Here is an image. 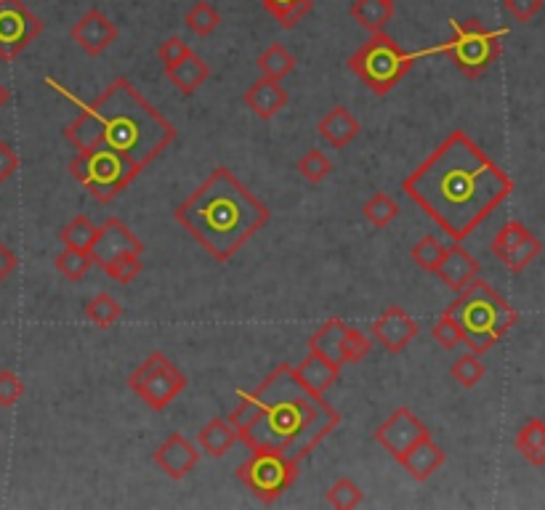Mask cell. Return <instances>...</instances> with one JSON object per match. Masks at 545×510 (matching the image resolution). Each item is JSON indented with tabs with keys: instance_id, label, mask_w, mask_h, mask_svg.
I'll list each match as a JSON object with an SVG mask.
<instances>
[{
	"instance_id": "6da1fadb",
	"label": "cell",
	"mask_w": 545,
	"mask_h": 510,
	"mask_svg": "<svg viewBox=\"0 0 545 510\" xmlns=\"http://www.w3.org/2000/svg\"><path fill=\"white\" fill-rule=\"evenodd\" d=\"M402 192L452 242H463L511 197L514 181L468 133L452 131L402 181Z\"/></svg>"
},
{
	"instance_id": "7a4b0ae2",
	"label": "cell",
	"mask_w": 545,
	"mask_h": 510,
	"mask_svg": "<svg viewBox=\"0 0 545 510\" xmlns=\"http://www.w3.org/2000/svg\"><path fill=\"white\" fill-rule=\"evenodd\" d=\"M229 423L250 452L264 449L301 463L341 425V412L312 394L290 364H277L256 391L237 394Z\"/></svg>"
},
{
	"instance_id": "3957f363",
	"label": "cell",
	"mask_w": 545,
	"mask_h": 510,
	"mask_svg": "<svg viewBox=\"0 0 545 510\" xmlns=\"http://www.w3.org/2000/svg\"><path fill=\"white\" fill-rule=\"evenodd\" d=\"M64 139L78 152L107 149L147 168L176 139V125L165 120L131 80L117 78L94 101L80 104L78 117L64 128Z\"/></svg>"
},
{
	"instance_id": "277c9868",
	"label": "cell",
	"mask_w": 545,
	"mask_h": 510,
	"mask_svg": "<svg viewBox=\"0 0 545 510\" xmlns=\"http://www.w3.org/2000/svg\"><path fill=\"white\" fill-rule=\"evenodd\" d=\"M173 218L211 258L226 263L253 234L264 229L269 208L232 170L216 168L181 202Z\"/></svg>"
},
{
	"instance_id": "5b68a950",
	"label": "cell",
	"mask_w": 545,
	"mask_h": 510,
	"mask_svg": "<svg viewBox=\"0 0 545 510\" xmlns=\"http://www.w3.org/2000/svg\"><path fill=\"white\" fill-rule=\"evenodd\" d=\"M447 314L458 322L463 343L476 356L487 354L519 319L514 306L479 277L460 290L458 298L447 306Z\"/></svg>"
},
{
	"instance_id": "8992f818",
	"label": "cell",
	"mask_w": 545,
	"mask_h": 510,
	"mask_svg": "<svg viewBox=\"0 0 545 510\" xmlns=\"http://www.w3.org/2000/svg\"><path fill=\"white\" fill-rule=\"evenodd\" d=\"M423 59V51H405L397 40L389 38L386 32H375L373 38L349 56V70L357 75L362 83L375 93L386 96L399 85V80L407 78L413 64Z\"/></svg>"
},
{
	"instance_id": "52a82bcc",
	"label": "cell",
	"mask_w": 545,
	"mask_h": 510,
	"mask_svg": "<svg viewBox=\"0 0 545 510\" xmlns=\"http://www.w3.org/2000/svg\"><path fill=\"white\" fill-rule=\"evenodd\" d=\"M450 27L452 38L444 46L423 51V56L442 54L455 64V70L463 78H482L484 72L500 59L503 38L508 35V30H490L479 19H466V22L450 19Z\"/></svg>"
},
{
	"instance_id": "ba28073f",
	"label": "cell",
	"mask_w": 545,
	"mask_h": 510,
	"mask_svg": "<svg viewBox=\"0 0 545 510\" xmlns=\"http://www.w3.org/2000/svg\"><path fill=\"white\" fill-rule=\"evenodd\" d=\"M70 173L96 202L109 205L117 194H123L131 186L141 170L123 155L107 149H86L72 157Z\"/></svg>"
},
{
	"instance_id": "9c48e42d",
	"label": "cell",
	"mask_w": 545,
	"mask_h": 510,
	"mask_svg": "<svg viewBox=\"0 0 545 510\" xmlns=\"http://www.w3.org/2000/svg\"><path fill=\"white\" fill-rule=\"evenodd\" d=\"M234 473L258 503L272 505L298 481V463L277 452L258 449V452H250Z\"/></svg>"
},
{
	"instance_id": "30bf717a",
	"label": "cell",
	"mask_w": 545,
	"mask_h": 510,
	"mask_svg": "<svg viewBox=\"0 0 545 510\" xmlns=\"http://www.w3.org/2000/svg\"><path fill=\"white\" fill-rule=\"evenodd\" d=\"M189 386L187 372L179 364L171 362L163 351H152L144 362L131 372L128 388L147 404L152 412L165 410L168 404L176 402L179 394Z\"/></svg>"
},
{
	"instance_id": "8fae6325",
	"label": "cell",
	"mask_w": 545,
	"mask_h": 510,
	"mask_svg": "<svg viewBox=\"0 0 545 510\" xmlns=\"http://www.w3.org/2000/svg\"><path fill=\"white\" fill-rule=\"evenodd\" d=\"M46 24L22 0H0V59L14 62L38 40Z\"/></svg>"
},
{
	"instance_id": "7c38bea8",
	"label": "cell",
	"mask_w": 545,
	"mask_h": 510,
	"mask_svg": "<svg viewBox=\"0 0 545 510\" xmlns=\"http://www.w3.org/2000/svg\"><path fill=\"white\" fill-rule=\"evenodd\" d=\"M490 250L508 271L519 274V271L527 269V266L543 253V242H540L522 221L511 218V221H506V224L500 226V232L495 234Z\"/></svg>"
},
{
	"instance_id": "4fadbf2b",
	"label": "cell",
	"mask_w": 545,
	"mask_h": 510,
	"mask_svg": "<svg viewBox=\"0 0 545 510\" xmlns=\"http://www.w3.org/2000/svg\"><path fill=\"white\" fill-rule=\"evenodd\" d=\"M429 433L431 431L426 428V423L421 418H415V412L410 407H399L375 428V441L397 460L402 452L413 447L415 441L429 436Z\"/></svg>"
},
{
	"instance_id": "5bb4252c",
	"label": "cell",
	"mask_w": 545,
	"mask_h": 510,
	"mask_svg": "<svg viewBox=\"0 0 545 510\" xmlns=\"http://www.w3.org/2000/svg\"><path fill=\"white\" fill-rule=\"evenodd\" d=\"M152 460L160 471L173 481L187 479L200 463V447H195L184 433L173 431L160 447L152 452Z\"/></svg>"
},
{
	"instance_id": "9a60e30c",
	"label": "cell",
	"mask_w": 545,
	"mask_h": 510,
	"mask_svg": "<svg viewBox=\"0 0 545 510\" xmlns=\"http://www.w3.org/2000/svg\"><path fill=\"white\" fill-rule=\"evenodd\" d=\"M370 335L378 340L389 354H402L418 335V322H415L405 309L399 306H389L381 317L370 325Z\"/></svg>"
},
{
	"instance_id": "2e32d148",
	"label": "cell",
	"mask_w": 545,
	"mask_h": 510,
	"mask_svg": "<svg viewBox=\"0 0 545 510\" xmlns=\"http://www.w3.org/2000/svg\"><path fill=\"white\" fill-rule=\"evenodd\" d=\"M70 38L75 40V46H80V51H86L88 56H102L117 40V27L112 24V19H109L107 14L99 11V8H88L86 14L72 24Z\"/></svg>"
},
{
	"instance_id": "e0dca14e",
	"label": "cell",
	"mask_w": 545,
	"mask_h": 510,
	"mask_svg": "<svg viewBox=\"0 0 545 510\" xmlns=\"http://www.w3.org/2000/svg\"><path fill=\"white\" fill-rule=\"evenodd\" d=\"M123 253H144V245L136 234L123 224V221H117V218H107L104 226H99V237H96L94 248H91V255H94L96 266H102V263L112 261L115 255Z\"/></svg>"
},
{
	"instance_id": "ac0fdd59",
	"label": "cell",
	"mask_w": 545,
	"mask_h": 510,
	"mask_svg": "<svg viewBox=\"0 0 545 510\" xmlns=\"http://www.w3.org/2000/svg\"><path fill=\"white\" fill-rule=\"evenodd\" d=\"M434 274L442 279L450 290L460 293L463 287H468L476 277H479V261H476L474 255L468 253L460 242H452L450 248L444 250L442 263H439V269H436Z\"/></svg>"
},
{
	"instance_id": "d6986e66",
	"label": "cell",
	"mask_w": 545,
	"mask_h": 510,
	"mask_svg": "<svg viewBox=\"0 0 545 510\" xmlns=\"http://www.w3.org/2000/svg\"><path fill=\"white\" fill-rule=\"evenodd\" d=\"M444 460H447V455H444V449L436 444L431 433L415 441L413 447L397 457V463L402 465L415 481H429L431 476L442 468Z\"/></svg>"
},
{
	"instance_id": "ffe728a7",
	"label": "cell",
	"mask_w": 545,
	"mask_h": 510,
	"mask_svg": "<svg viewBox=\"0 0 545 510\" xmlns=\"http://www.w3.org/2000/svg\"><path fill=\"white\" fill-rule=\"evenodd\" d=\"M242 101H245V107H248L256 117H261V120H272V117H277L282 109L288 107V91L282 88L280 80L261 78L245 91Z\"/></svg>"
},
{
	"instance_id": "44dd1931",
	"label": "cell",
	"mask_w": 545,
	"mask_h": 510,
	"mask_svg": "<svg viewBox=\"0 0 545 510\" xmlns=\"http://www.w3.org/2000/svg\"><path fill=\"white\" fill-rule=\"evenodd\" d=\"M293 372H296V378L301 380L312 394L325 396L327 391L338 383V378H341V364L330 362L327 356L317 354V351H309V356H306L301 364H296Z\"/></svg>"
},
{
	"instance_id": "7402d4cb",
	"label": "cell",
	"mask_w": 545,
	"mask_h": 510,
	"mask_svg": "<svg viewBox=\"0 0 545 510\" xmlns=\"http://www.w3.org/2000/svg\"><path fill=\"white\" fill-rule=\"evenodd\" d=\"M317 131H320L322 139H325L333 149H346L351 141L357 139L359 131H362V125H359L357 117L351 115L343 104H335V107L322 117L320 125H317Z\"/></svg>"
},
{
	"instance_id": "603a6c76",
	"label": "cell",
	"mask_w": 545,
	"mask_h": 510,
	"mask_svg": "<svg viewBox=\"0 0 545 510\" xmlns=\"http://www.w3.org/2000/svg\"><path fill=\"white\" fill-rule=\"evenodd\" d=\"M240 441L229 418H213L197 431V447L208 457H224Z\"/></svg>"
},
{
	"instance_id": "cb8c5ba5",
	"label": "cell",
	"mask_w": 545,
	"mask_h": 510,
	"mask_svg": "<svg viewBox=\"0 0 545 510\" xmlns=\"http://www.w3.org/2000/svg\"><path fill=\"white\" fill-rule=\"evenodd\" d=\"M165 75L171 78V83L176 85L184 96H192L205 80L211 78V67H208L205 59H200V56L192 51V54L184 56L179 64H173L171 70H165Z\"/></svg>"
},
{
	"instance_id": "d4e9b609",
	"label": "cell",
	"mask_w": 545,
	"mask_h": 510,
	"mask_svg": "<svg viewBox=\"0 0 545 510\" xmlns=\"http://www.w3.org/2000/svg\"><path fill=\"white\" fill-rule=\"evenodd\" d=\"M349 16L362 24L370 35L386 30V24L394 19V3L389 0H354L349 6Z\"/></svg>"
},
{
	"instance_id": "484cf974",
	"label": "cell",
	"mask_w": 545,
	"mask_h": 510,
	"mask_svg": "<svg viewBox=\"0 0 545 510\" xmlns=\"http://www.w3.org/2000/svg\"><path fill=\"white\" fill-rule=\"evenodd\" d=\"M516 449L519 455L532 465H545V420L532 418L516 433Z\"/></svg>"
},
{
	"instance_id": "4316f807",
	"label": "cell",
	"mask_w": 545,
	"mask_h": 510,
	"mask_svg": "<svg viewBox=\"0 0 545 510\" xmlns=\"http://www.w3.org/2000/svg\"><path fill=\"white\" fill-rule=\"evenodd\" d=\"M343 330H346V322H343V319L338 317L327 319L325 325H322L312 338H309V351H317V354L327 356L330 362L341 364L343 367V354H341Z\"/></svg>"
},
{
	"instance_id": "83f0119b",
	"label": "cell",
	"mask_w": 545,
	"mask_h": 510,
	"mask_svg": "<svg viewBox=\"0 0 545 510\" xmlns=\"http://www.w3.org/2000/svg\"><path fill=\"white\" fill-rule=\"evenodd\" d=\"M296 64H298L296 56L290 54L288 48L282 46V43H272V46L264 48L261 56L256 59V67L261 70V75L272 80L288 78L290 72L296 70Z\"/></svg>"
},
{
	"instance_id": "f1b7e54d",
	"label": "cell",
	"mask_w": 545,
	"mask_h": 510,
	"mask_svg": "<svg viewBox=\"0 0 545 510\" xmlns=\"http://www.w3.org/2000/svg\"><path fill=\"white\" fill-rule=\"evenodd\" d=\"M96 237H99V226H96L88 216H75L70 224L59 232V240H62L64 248L83 250V253H91Z\"/></svg>"
},
{
	"instance_id": "f546056e",
	"label": "cell",
	"mask_w": 545,
	"mask_h": 510,
	"mask_svg": "<svg viewBox=\"0 0 545 510\" xmlns=\"http://www.w3.org/2000/svg\"><path fill=\"white\" fill-rule=\"evenodd\" d=\"M83 311H86L88 322L94 327H99V330H109L117 319L123 317V306H120L109 293L94 295V298L86 303V309Z\"/></svg>"
},
{
	"instance_id": "4dcf8cb0",
	"label": "cell",
	"mask_w": 545,
	"mask_h": 510,
	"mask_svg": "<svg viewBox=\"0 0 545 510\" xmlns=\"http://www.w3.org/2000/svg\"><path fill=\"white\" fill-rule=\"evenodd\" d=\"M54 266L64 279H70V282H80V279L86 277L88 271H91V266H96V263H94V255L91 253L64 248L56 253Z\"/></svg>"
},
{
	"instance_id": "1f68e13d",
	"label": "cell",
	"mask_w": 545,
	"mask_h": 510,
	"mask_svg": "<svg viewBox=\"0 0 545 510\" xmlns=\"http://www.w3.org/2000/svg\"><path fill=\"white\" fill-rule=\"evenodd\" d=\"M261 3L280 22L282 30H293L312 8V0H261Z\"/></svg>"
},
{
	"instance_id": "d6a6232c",
	"label": "cell",
	"mask_w": 545,
	"mask_h": 510,
	"mask_svg": "<svg viewBox=\"0 0 545 510\" xmlns=\"http://www.w3.org/2000/svg\"><path fill=\"white\" fill-rule=\"evenodd\" d=\"M362 216L375 226V229H386V226L399 216V205L391 200V194L386 192H375L370 200L365 202L362 208Z\"/></svg>"
},
{
	"instance_id": "836d02e7",
	"label": "cell",
	"mask_w": 545,
	"mask_h": 510,
	"mask_svg": "<svg viewBox=\"0 0 545 510\" xmlns=\"http://www.w3.org/2000/svg\"><path fill=\"white\" fill-rule=\"evenodd\" d=\"M184 22H187V27L195 32L197 38H208V35H213V32L218 30L221 16H218V11L211 6V3L197 0L195 6L187 11V16H184Z\"/></svg>"
},
{
	"instance_id": "e575fe53",
	"label": "cell",
	"mask_w": 545,
	"mask_h": 510,
	"mask_svg": "<svg viewBox=\"0 0 545 510\" xmlns=\"http://www.w3.org/2000/svg\"><path fill=\"white\" fill-rule=\"evenodd\" d=\"M450 375H452V380H455V383H460L463 388H474V386H479L484 375H487V367H484L479 356L468 351V354H463L455 359Z\"/></svg>"
},
{
	"instance_id": "d590c367",
	"label": "cell",
	"mask_w": 545,
	"mask_h": 510,
	"mask_svg": "<svg viewBox=\"0 0 545 510\" xmlns=\"http://www.w3.org/2000/svg\"><path fill=\"white\" fill-rule=\"evenodd\" d=\"M362 500H365V492H362L359 484H354L351 479H338L333 487L327 489L325 495V503L330 505V508L338 510L357 508V505H362Z\"/></svg>"
},
{
	"instance_id": "8d00e7d4",
	"label": "cell",
	"mask_w": 545,
	"mask_h": 510,
	"mask_svg": "<svg viewBox=\"0 0 545 510\" xmlns=\"http://www.w3.org/2000/svg\"><path fill=\"white\" fill-rule=\"evenodd\" d=\"M298 173L304 176L306 184H322L330 173H333V163H330V157L320 149H309L301 160H298Z\"/></svg>"
},
{
	"instance_id": "74e56055",
	"label": "cell",
	"mask_w": 545,
	"mask_h": 510,
	"mask_svg": "<svg viewBox=\"0 0 545 510\" xmlns=\"http://www.w3.org/2000/svg\"><path fill=\"white\" fill-rule=\"evenodd\" d=\"M102 271L115 279V282H120V285H131L133 279L141 274V255L136 253L115 255L112 261L102 263Z\"/></svg>"
},
{
	"instance_id": "f35d334b",
	"label": "cell",
	"mask_w": 545,
	"mask_h": 510,
	"mask_svg": "<svg viewBox=\"0 0 545 510\" xmlns=\"http://www.w3.org/2000/svg\"><path fill=\"white\" fill-rule=\"evenodd\" d=\"M370 348H373V338L365 335L357 327H349L343 330V343H341V354H343V364H357L362 362L367 354H370Z\"/></svg>"
},
{
	"instance_id": "ab89813d",
	"label": "cell",
	"mask_w": 545,
	"mask_h": 510,
	"mask_svg": "<svg viewBox=\"0 0 545 510\" xmlns=\"http://www.w3.org/2000/svg\"><path fill=\"white\" fill-rule=\"evenodd\" d=\"M444 245L436 237H423L421 242H415L413 250H410V258H413L415 266H421L423 271H431L434 274L439 269V263L444 258Z\"/></svg>"
},
{
	"instance_id": "60d3db41",
	"label": "cell",
	"mask_w": 545,
	"mask_h": 510,
	"mask_svg": "<svg viewBox=\"0 0 545 510\" xmlns=\"http://www.w3.org/2000/svg\"><path fill=\"white\" fill-rule=\"evenodd\" d=\"M431 338H434L444 351H452L458 343H463V333H460L458 322H455L447 311H444L442 317L434 322V327H431Z\"/></svg>"
},
{
	"instance_id": "b9f144b4",
	"label": "cell",
	"mask_w": 545,
	"mask_h": 510,
	"mask_svg": "<svg viewBox=\"0 0 545 510\" xmlns=\"http://www.w3.org/2000/svg\"><path fill=\"white\" fill-rule=\"evenodd\" d=\"M192 54V48L179 38V35H171V38H165L160 46H157V59L163 62L165 70H171L173 64H179L184 56Z\"/></svg>"
},
{
	"instance_id": "7bdbcfd3",
	"label": "cell",
	"mask_w": 545,
	"mask_h": 510,
	"mask_svg": "<svg viewBox=\"0 0 545 510\" xmlns=\"http://www.w3.org/2000/svg\"><path fill=\"white\" fill-rule=\"evenodd\" d=\"M24 396L22 378L11 370H0V407H14Z\"/></svg>"
},
{
	"instance_id": "ee69618b",
	"label": "cell",
	"mask_w": 545,
	"mask_h": 510,
	"mask_svg": "<svg viewBox=\"0 0 545 510\" xmlns=\"http://www.w3.org/2000/svg\"><path fill=\"white\" fill-rule=\"evenodd\" d=\"M503 6L508 8V14L514 16L516 22H532L543 8V0H503Z\"/></svg>"
},
{
	"instance_id": "f6af8a7d",
	"label": "cell",
	"mask_w": 545,
	"mask_h": 510,
	"mask_svg": "<svg viewBox=\"0 0 545 510\" xmlns=\"http://www.w3.org/2000/svg\"><path fill=\"white\" fill-rule=\"evenodd\" d=\"M19 165H22L19 152L8 141H0V184H6L8 178L19 170Z\"/></svg>"
},
{
	"instance_id": "bcb514c9",
	"label": "cell",
	"mask_w": 545,
	"mask_h": 510,
	"mask_svg": "<svg viewBox=\"0 0 545 510\" xmlns=\"http://www.w3.org/2000/svg\"><path fill=\"white\" fill-rule=\"evenodd\" d=\"M16 263H19V258H16L14 250L8 248L6 242L0 240V285H3V282H6L11 274H14Z\"/></svg>"
},
{
	"instance_id": "7dc6e473",
	"label": "cell",
	"mask_w": 545,
	"mask_h": 510,
	"mask_svg": "<svg viewBox=\"0 0 545 510\" xmlns=\"http://www.w3.org/2000/svg\"><path fill=\"white\" fill-rule=\"evenodd\" d=\"M8 99H11V91H8L6 85L0 83V109L6 107V104H8Z\"/></svg>"
},
{
	"instance_id": "c3c4849f",
	"label": "cell",
	"mask_w": 545,
	"mask_h": 510,
	"mask_svg": "<svg viewBox=\"0 0 545 510\" xmlns=\"http://www.w3.org/2000/svg\"><path fill=\"white\" fill-rule=\"evenodd\" d=\"M389 3H394V0H389Z\"/></svg>"
}]
</instances>
